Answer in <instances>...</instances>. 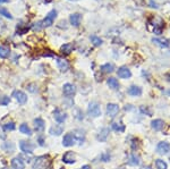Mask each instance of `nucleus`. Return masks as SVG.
Returning <instances> with one entry per match:
<instances>
[{"mask_svg": "<svg viewBox=\"0 0 170 169\" xmlns=\"http://www.w3.org/2000/svg\"><path fill=\"white\" fill-rule=\"evenodd\" d=\"M148 27L151 29L154 34L160 35L162 33V29L164 27V22L161 18H155V17H151L148 21Z\"/></svg>", "mask_w": 170, "mask_h": 169, "instance_id": "f257e3e1", "label": "nucleus"}, {"mask_svg": "<svg viewBox=\"0 0 170 169\" xmlns=\"http://www.w3.org/2000/svg\"><path fill=\"white\" fill-rule=\"evenodd\" d=\"M88 114L90 117L96 118L99 116H101V107L100 104L96 102H91L88 107Z\"/></svg>", "mask_w": 170, "mask_h": 169, "instance_id": "f03ea898", "label": "nucleus"}, {"mask_svg": "<svg viewBox=\"0 0 170 169\" xmlns=\"http://www.w3.org/2000/svg\"><path fill=\"white\" fill-rule=\"evenodd\" d=\"M57 17V12L53 9L51 12H49V14L45 16V18L41 22V25H42V29L43 27H49V26H51L52 24H53V21H55V18Z\"/></svg>", "mask_w": 170, "mask_h": 169, "instance_id": "7ed1b4c3", "label": "nucleus"}, {"mask_svg": "<svg viewBox=\"0 0 170 169\" xmlns=\"http://www.w3.org/2000/svg\"><path fill=\"white\" fill-rule=\"evenodd\" d=\"M19 147L24 153H32L34 147H35V144L32 143L31 141H21L19 142Z\"/></svg>", "mask_w": 170, "mask_h": 169, "instance_id": "20e7f679", "label": "nucleus"}, {"mask_svg": "<svg viewBox=\"0 0 170 169\" xmlns=\"http://www.w3.org/2000/svg\"><path fill=\"white\" fill-rule=\"evenodd\" d=\"M156 151H158L159 155H168L170 152V143H168L167 141L160 142L156 147Z\"/></svg>", "mask_w": 170, "mask_h": 169, "instance_id": "39448f33", "label": "nucleus"}, {"mask_svg": "<svg viewBox=\"0 0 170 169\" xmlns=\"http://www.w3.org/2000/svg\"><path fill=\"white\" fill-rule=\"evenodd\" d=\"M62 92H64V94L67 98H72L75 94V92H76V88H75L74 84H72V83H66L62 86Z\"/></svg>", "mask_w": 170, "mask_h": 169, "instance_id": "423d86ee", "label": "nucleus"}, {"mask_svg": "<svg viewBox=\"0 0 170 169\" xmlns=\"http://www.w3.org/2000/svg\"><path fill=\"white\" fill-rule=\"evenodd\" d=\"M119 112V107L116 103H108L107 104V115L109 117L113 118L117 116V114Z\"/></svg>", "mask_w": 170, "mask_h": 169, "instance_id": "0eeeda50", "label": "nucleus"}, {"mask_svg": "<svg viewBox=\"0 0 170 169\" xmlns=\"http://www.w3.org/2000/svg\"><path fill=\"white\" fill-rule=\"evenodd\" d=\"M13 96H14L16 100L18 101V103H21V104H24V103L27 101V96H26L23 91H21V90L14 91V92H13Z\"/></svg>", "mask_w": 170, "mask_h": 169, "instance_id": "6e6552de", "label": "nucleus"}, {"mask_svg": "<svg viewBox=\"0 0 170 169\" xmlns=\"http://www.w3.org/2000/svg\"><path fill=\"white\" fill-rule=\"evenodd\" d=\"M117 75H118V77H120V78L127 80V78H129V77L132 76V72H131V69H129L128 67L123 66L117 70Z\"/></svg>", "mask_w": 170, "mask_h": 169, "instance_id": "1a4fd4ad", "label": "nucleus"}, {"mask_svg": "<svg viewBox=\"0 0 170 169\" xmlns=\"http://www.w3.org/2000/svg\"><path fill=\"white\" fill-rule=\"evenodd\" d=\"M75 137H74V135L73 134H70V133H67L66 135L64 136V139H62V145L64 147H73L75 144Z\"/></svg>", "mask_w": 170, "mask_h": 169, "instance_id": "9d476101", "label": "nucleus"}, {"mask_svg": "<svg viewBox=\"0 0 170 169\" xmlns=\"http://www.w3.org/2000/svg\"><path fill=\"white\" fill-rule=\"evenodd\" d=\"M56 63H57V66L59 68L61 72H66L69 68V63L67 61L66 59L60 58V57H56Z\"/></svg>", "mask_w": 170, "mask_h": 169, "instance_id": "9b49d317", "label": "nucleus"}, {"mask_svg": "<svg viewBox=\"0 0 170 169\" xmlns=\"http://www.w3.org/2000/svg\"><path fill=\"white\" fill-rule=\"evenodd\" d=\"M53 117L58 123H64L67 119V114L65 111L60 110V109H56L53 111Z\"/></svg>", "mask_w": 170, "mask_h": 169, "instance_id": "f8f14e48", "label": "nucleus"}, {"mask_svg": "<svg viewBox=\"0 0 170 169\" xmlns=\"http://www.w3.org/2000/svg\"><path fill=\"white\" fill-rule=\"evenodd\" d=\"M11 167L14 169H25V163L22 157H15L11 160Z\"/></svg>", "mask_w": 170, "mask_h": 169, "instance_id": "ddd939ff", "label": "nucleus"}, {"mask_svg": "<svg viewBox=\"0 0 170 169\" xmlns=\"http://www.w3.org/2000/svg\"><path fill=\"white\" fill-rule=\"evenodd\" d=\"M45 163H47V159L45 157H39L35 159V161L33 163L32 169H44Z\"/></svg>", "mask_w": 170, "mask_h": 169, "instance_id": "4468645a", "label": "nucleus"}, {"mask_svg": "<svg viewBox=\"0 0 170 169\" xmlns=\"http://www.w3.org/2000/svg\"><path fill=\"white\" fill-rule=\"evenodd\" d=\"M62 161L65 162V163H75L76 161V157H75V153L74 152H72V151H68L66 152L65 155H62Z\"/></svg>", "mask_w": 170, "mask_h": 169, "instance_id": "2eb2a0df", "label": "nucleus"}, {"mask_svg": "<svg viewBox=\"0 0 170 169\" xmlns=\"http://www.w3.org/2000/svg\"><path fill=\"white\" fill-rule=\"evenodd\" d=\"M109 128L108 127H103L100 132H99V134L96 135V139H98V141H100V142H105L107 141V137L109 136Z\"/></svg>", "mask_w": 170, "mask_h": 169, "instance_id": "dca6fc26", "label": "nucleus"}, {"mask_svg": "<svg viewBox=\"0 0 170 169\" xmlns=\"http://www.w3.org/2000/svg\"><path fill=\"white\" fill-rule=\"evenodd\" d=\"M81 19H82V15L78 14V13H75V14L70 15V17H69V22H70V24H72L73 26H75V27L80 26Z\"/></svg>", "mask_w": 170, "mask_h": 169, "instance_id": "f3484780", "label": "nucleus"}, {"mask_svg": "<svg viewBox=\"0 0 170 169\" xmlns=\"http://www.w3.org/2000/svg\"><path fill=\"white\" fill-rule=\"evenodd\" d=\"M128 165H131V166H138L141 163V158L140 155H137L136 153H132V155L128 157Z\"/></svg>", "mask_w": 170, "mask_h": 169, "instance_id": "a211bd4d", "label": "nucleus"}, {"mask_svg": "<svg viewBox=\"0 0 170 169\" xmlns=\"http://www.w3.org/2000/svg\"><path fill=\"white\" fill-rule=\"evenodd\" d=\"M44 120L42 118H37L34 119V128L37 132H43L44 131Z\"/></svg>", "mask_w": 170, "mask_h": 169, "instance_id": "6ab92c4d", "label": "nucleus"}, {"mask_svg": "<svg viewBox=\"0 0 170 169\" xmlns=\"http://www.w3.org/2000/svg\"><path fill=\"white\" fill-rule=\"evenodd\" d=\"M151 127L154 131H161L164 127V122H163L162 119H154V120L151 122Z\"/></svg>", "mask_w": 170, "mask_h": 169, "instance_id": "aec40b11", "label": "nucleus"}, {"mask_svg": "<svg viewBox=\"0 0 170 169\" xmlns=\"http://www.w3.org/2000/svg\"><path fill=\"white\" fill-rule=\"evenodd\" d=\"M128 94L132 96H140L142 94V88L140 86H136V85H132L131 88H128Z\"/></svg>", "mask_w": 170, "mask_h": 169, "instance_id": "412c9836", "label": "nucleus"}, {"mask_svg": "<svg viewBox=\"0 0 170 169\" xmlns=\"http://www.w3.org/2000/svg\"><path fill=\"white\" fill-rule=\"evenodd\" d=\"M73 50H74V44L73 43H65L60 48V52L62 55H69Z\"/></svg>", "mask_w": 170, "mask_h": 169, "instance_id": "4be33fe9", "label": "nucleus"}, {"mask_svg": "<svg viewBox=\"0 0 170 169\" xmlns=\"http://www.w3.org/2000/svg\"><path fill=\"white\" fill-rule=\"evenodd\" d=\"M152 42L155 44H158L159 47H161V48H168L169 47V41L168 40H166V39H158V37H153L152 39Z\"/></svg>", "mask_w": 170, "mask_h": 169, "instance_id": "5701e85b", "label": "nucleus"}, {"mask_svg": "<svg viewBox=\"0 0 170 169\" xmlns=\"http://www.w3.org/2000/svg\"><path fill=\"white\" fill-rule=\"evenodd\" d=\"M107 84L109 85V88H112V90H118L119 88V83L118 80L115 78V77H109L107 80Z\"/></svg>", "mask_w": 170, "mask_h": 169, "instance_id": "b1692460", "label": "nucleus"}, {"mask_svg": "<svg viewBox=\"0 0 170 169\" xmlns=\"http://www.w3.org/2000/svg\"><path fill=\"white\" fill-rule=\"evenodd\" d=\"M73 135H74L75 140H78L81 144L84 142V140H85V134H84V132L81 131V129H76V131H74V134H73Z\"/></svg>", "mask_w": 170, "mask_h": 169, "instance_id": "393cba45", "label": "nucleus"}, {"mask_svg": "<svg viewBox=\"0 0 170 169\" xmlns=\"http://www.w3.org/2000/svg\"><path fill=\"white\" fill-rule=\"evenodd\" d=\"M62 132H64V128H62L61 126H58V125L52 126L51 128H50V131H49V133H50L51 135H56V136H59Z\"/></svg>", "mask_w": 170, "mask_h": 169, "instance_id": "a878e982", "label": "nucleus"}, {"mask_svg": "<svg viewBox=\"0 0 170 169\" xmlns=\"http://www.w3.org/2000/svg\"><path fill=\"white\" fill-rule=\"evenodd\" d=\"M10 55V49L5 45H0V58H7Z\"/></svg>", "mask_w": 170, "mask_h": 169, "instance_id": "bb28decb", "label": "nucleus"}, {"mask_svg": "<svg viewBox=\"0 0 170 169\" xmlns=\"http://www.w3.org/2000/svg\"><path fill=\"white\" fill-rule=\"evenodd\" d=\"M101 70L103 73H112L115 70V66L112 64H110V63H107V64H104V65L101 66Z\"/></svg>", "mask_w": 170, "mask_h": 169, "instance_id": "cd10ccee", "label": "nucleus"}, {"mask_svg": "<svg viewBox=\"0 0 170 169\" xmlns=\"http://www.w3.org/2000/svg\"><path fill=\"white\" fill-rule=\"evenodd\" d=\"M19 131H21V133L25 134V135H29V136L32 135V131H31V128L29 127V125L25 124V123L19 126Z\"/></svg>", "mask_w": 170, "mask_h": 169, "instance_id": "c85d7f7f", "label": "nucleus"}, {"mask_svg": "<svg viewBox=\"0 0 170 169\" xmlns=\"http://www.w3.org/2000/svg\"><path fill=\"white\" fill-rule=\"evenodd\" d=\"M112 129L118 133H121L125 131V126L123 125L121 123H112Z\"/></svg>", "mask_w": 170, "mask_h": 169, "instance_id": "c756f323", "label": "nucleus"}, {"mask_svg": "<svg viewBox=\"0 0 170 169\" xmlns=\"http://www.w3.org/2000/svg\"><path fill=\"white\" fill-rule=\"evenodd\" d=\"M155 166H156V168L158 169H168V165H167V162L161 160V159L155 160Z\"/></svg>", "mask_w": 170, "mask_h": 169, "instance_id": "7c9ffc66", "label": "nucleus"}, {"mask_svg": "<svg viewBox=\"0 0 170 169\" xmlns=\"http://www.w3.org/2000/svg\"><path fill=\"white\" fill-rule=\"evenodd\" d=\"M73 115H74V117L76 118V119H78V120H82V119L84 118L83 111H82L80 108H75L74 110H73Z\"/></svg>", "mask_w": 170, "mask_h": 169, "instance_id": "2f4dec72", "label": "nucleus"}, {"mask_svg": "<svg viewBox=\"0 0 170 169\" xmlns=\"http://www.w3.org/2000/svg\"><path fill=\"white\" fill-rule=\"evenodd\" d=\"M90 39H91V42L94 44L95 47H99V45H101V44H102V42H103V41H102V39H100V37H96V35H92V37H90Z\"/></svg>", "mask_w": 170, "mask_h": 169, "instance_id": "473e14b6", "label": "nucleus"}, {"mask_svg": "<svg viewBox=\"0 0 170 169\" xmlns=\"http://www.w3.org/2000/svg\"><path fill=\"white\" fill-rule=\"evenodd\" d=\"M15 129V124L13 122H9V123H6L4 125V131L5 132H10V131H14Z\"/></svg>", "mask_w": 170, "mask_h": 169, "instance_id": "72a5a7b5", "label": "nucleus"}, {"mask_svg": "<svg viewBox=\"0 0 170 169\" xmlns=\"http://www.w3.org/2000/svg\"><path fill=\"white\" fill-rule=\"evenodd\" d=\"M140 110L142 114H145V115H148V116H152V110L146 107V106H141Z\"/></svg>", "mask_w": 170, "mask_h": 169, "instance_id": "f704fd0d", "label": "nucleus"}, {"mask_svg": "<svg viewBox=\"0 0 170 169\" xmlns=\"http://www.w3.org/2000/svg\"><path fill=\"white\" fill-rule=\"evenodd\" d=\"M0 15H2V16H5L6 18H9V19H13V16L11 14L8 12L6 8H0Z\"/></svg>", "mask_w": 170, "mask_h": 169, "instance_id": "c9c22d12", "label": "nucleus"}, {"mask_svg": "<svg viewBox=\"0 0 170 169\" xmlns=\"http://www.w3.org/2000/svg\"><path fill=\"white\" fill-rule=\"evenodd\" d=\"M27 90L30 91L31 93H34V92H37V84H34V83H31V84H29L27 85Z\"/></svg>", "mask_w": 170, "mask_h": 169, "instance_id": "e433bc0d", "label": "nucleus"}, {"mask_svg": "<svg viewBox=\"0 0 170 169\" xmlns=\"http://www.w3.org/2000/svg\"><path fill=\"white\" fill-rule=\"evenodd\" d=\"M10 101V99H9V96H2L1 99H0V104H2V106H7L8 103Z\"/></svg>", "mask_w": 170, "mask_h": 169, "instance_id": "4c0bfd02", "label": "nucleus"}, {"mask_svg": "<svg viewBox=\"0 0 170 169\" xmlns=\"http://www.w3.org/2000/svg\"><path fill=\"white\" fill-rule=\"evenodd\" d=\"M101 159H102V161L104 162L110 161V155H109V153H103V155H101Z\"/></svg>", "mask_w": 170, "mask_h": 169, "instance_id": "58836bf2", "label": "nucleus"}, {"mask_svg": "<svg viewBox=\"0 0 170 169\" xmlns=\"http://www.w3.org/2000/svg\"><path fill=\"white\" fill-rule=\"evenodd\" d=\"M29 26H24L23 29H17V33H19V34H24V33H26L27 31H29Z\"/></svg>", "mask_w": 170, "mask_h": 169, "instance_id": "ea45409f", "label": "nucleus"}, {"mask_svg": "<svg viewBox=\"0 0 170 169\" xmlns=\"http://www.w3.org/2000/svg\"><path fill=\"white\" fill-rule=\"evenodd\" d=\"M37 143H39V145L43 147V145H44V137H43V136H39V139H37Z\"/></svg>", "mask_w": 170, "mask_h": 169, "instance_id": "a19ab883", "label": "nucleus"}, {"mask_svg": "<svg viewBox=\"0 0 170 169\" xmlns=\"http://www.w3.org/2000/svg\"><path fill=\"white\" fill-rule=\"evenodd\" d=\"M150 5H151V7H152V8H158L156 4H155V2H153V0H151V1H150Z\"/></svg>", "mask_w": 170, "mask_h": 169, "instance_id": "79ce46f5", "label": "nucleus"}, {"mask_svg": "<svg viewBox=\"0 0 170 169\" xmlns=\"http://www.w3.org/2000/svg\"><path fill=\"white\" fill-rule=\"evenodd\" d=\"M82 169H92V168L90 167L89 165H85V166H83V167H82Z\"/></svg>", "mask_w": 170, "mask_h": 169, "instance_id": "37998d69", "label": "nucleus"}, {"mask_svg": "<svg viewBox=\"0 0 170 169\" xmlns=\"http://www.w3.org/2000/svg\"><path fill=\"white\" fill-rule=\"evenodd\" d=\"M8 1H9V0H0V5H1V4H6Z\"/></svg>", "mask_w": 170, "mask_h": 169, "instance_id": "c03bdc74", "label": "nucleus"}, {"mask_svg": "<svg viewBox=\"0 0 170 169\" xmlns=\"http://www.w3.org/2000/svg\"><path fill=\"white\" fill-rule=\"evenodd\" d=\"M141 169H151V167H148V166H145V167H142Z\"/></svg>", "mask_w": 170, "mask_h": 169, "instance_id": "a18cd8bd", "label": "nucleus"}, {"mask_svg": "<svg viewBox=\"0 0 170 169\" xmlns=\"http://www.w3.org/2000/svg\"><path fill=\"white\" fill-rule=\"evenodd\" d=\"M167 94H168V96H170V90H169V91H167Z\"/></svg>", "mask_w": 170, "mask_h": 169, "instance_id": "49530a36", "label": "nucleus"}, {"mask_svg": "<svg viewBox=\"0 0 170 169\" xmlns=\"http://www.w3.org/2000/svg\"><path fill=\"white\" fill-rule=\"evenodd\" d=\"M0 169H9V168H0Z\"/></svg>", "mask_w": 170, "mask_h": 169, "instance_id": "de8ad7c7", "label": "nucleus"}]
</instances>
